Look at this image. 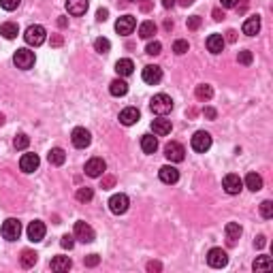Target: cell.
Here are the masks:
<instances>
[{"mask_svg": "<svg viewBox=\"0 0 273 273\" xmlns=\"http://www.w3.org/2000/svg\"><path fill=\"white\" fill-rule=\"evenodd\" d=\"M128 207H130V199L126 197V194H113V197L109 199V209H111V214H115V216H122V214H126Z\"/></svg>", "mask_w": 273, "mask_h": 273, "instance_id": "obj_6", "label": "cell"}, {"mask_svg": "<svg viewBox=\"0 0 273 273\" xmlns=\"http://www.w3.org/2000/svg\"><path fill=\"white\" fill-rule=\"evenodd\" d=\"M220 4L224 9H235V4H237V0H220Z\"/></svg>", "mask_w": 273, "mask_h": 273, "instance_id": "obj_48", "label": "cell"}, {"mask_svg": "<svg viewBox=\"0 0 273 273\" xmlns=\"http://www.w3.org/2000/svg\"><path fill=\"white\" fill-rule=\"evenodd\" d=\"M194 94H197L199 100H211V96H214V88H211L209 83H200V86H197Z\"/></svg>", "mask_w": 273, "mask_h": 273, "instance_id": "obj_33", "label": "cell"}, {"mask_svg": "<svg viewBox=\"0 0 273 273\" xmlns=\"http://www.w3.org/2000/svg\"><path fill=\"white\" fill-rule=\"evenodd\" d=\"M224 41H228V43H235V41H237V32H235V30H228Z\"/></svg>", "mask_w": 273, "mask_h": 273, "instance_id": "obj_49", "label": "cell"}, {"mask_svg": "<svg viewBox=\"0 0 273 273\" xmlns=\"http://www.w3.org/2000/svg\"><path fill=\"white\" fill-rule=\"evenodd\" d=\"M88 7H90L88 0H66V11H69V15H75V18L86 15Z\"/></svg>", "mask_w": 273, "mask_h": 273, "instance_id": "obj_19", "label": "cell"}, {"mask_svg": "<svg viewBox=\"0 0 273 273\" xmlns=\"http://www.w3.org/2000/svg\"><path fill=\"white\" fill-rule=\"evenodd\" d=\"M71 141H73V146H75L77 149H86V147L92 143V135H90V130H86V128L77 126L75 130H73V135H71Z\"/></svg>", "mask_w": 273, "mask_h": 273, "instance_id": "obj_9", "label": "cell"}, {"mask_svg": "<svg viewBox=\"0 0 273 273\" xmlns=\"http://www.w3.org/2000/svg\"><path fill=\"white\" fill-rule=\"evenodd\" d=\"M13 146H15V149H26L28 146H30V137L24 135V132H19V135L13 139Z\"/></svg>", "mask_w": 273, "mask_h": 273, "instance_id": "obj_37", "label": "cell"}, {"mask_svg": "<svg viewBox=\"0 0 273 273\" xmlns=\"http://www.w3.org/2000/svg\"><path fill=\"white\" fill-rule=\"evenodd\" d=\"M203 113H205V118H209V120H216V115H218L216 113V109H211V107H205Z\"/></svg>", "mask_w": 273, "mask_h": 273, "instance_id": "obj_47", "label": "cell"}, {"mask_svg": "<svg viewBox=\"0 0 273 273\" xmlns=\"http://www.w3.org/2000/svg\"><path fill=\"white\" fill-rule=\"evenodd\" d=\"M100 263V256L98 254H90V256H86V267H96Z\"/></svg>", "mask_w": 273, "mask_h": 273, "instance_id": "obj_45", "label": "cell"}, {"mask_svg": "<svg viewBox=\"0 0 273 273\" xmlns=\"http://www.w3.org/2000/svg\"><path fill=\"white\" fill-rule=\"evenodd\" d=\"M75 197H77V200H81V203H90V200L94 199V190H92V188H88V186L79 188Z\"/></svg>", "mask_w": 273, "mask_h": 273, "instance_id": "obj_34", "label": "cell"}, {"mask_svg": "<svg viewBox=\"0 0 273 273\" xmlns=\"http://www.w3.org/2000/svg\"><path fill=\"white\" fill-rule=\"evenodd\" d=\"M47 160H49V164H54V166H62L66 160V152L62 147H54L52 152L47 154Z\"/></svg>", "mask_w": 273, "mask_h": 273, "instance_id": "obj_29", "label": "cell"}, {"mask_svg": "<svg viewBox=\"0 0 273 273\" xmlns=\"http://www.w3.org/2000/svg\"><path fill=\"white\" fill-rule=\"evenodd\" d=\"M75 239H79L83 243H92L94 239H96V233H94V228L88 224V222H75Z\"/></svg>", "mask_w": 273, "mask_h": 273, "instance_id": "obj_7", "label": "cell"}, {"mask_svg": "<svg viewBox=\"0 0 273 273\" xmlns=\"http://www.w3.org/2000/svg\"><path fill=\"white\" fill-rule=\"evenodd\" d=\"M94 49H96L98 54H109V49H111V41L109 38H96V41H94Z\"/></svg>", "mask_w": 273, "mask_h": 273, "instance_id": "obj_36", "label": "cell"}, {"mask_svg": "<svg viewBox=\"0 0 273 273\" xmlns=\"http://www.w3.org/2000/svg\"><path fill=\"white\" fill-rule=\"evenodd\" d=\"M130 2H139V0H130Z\"/></svg>", "mask_w": 273, "mask_h": 273, "instance_id": "obj_59", "label": "cell"}, {"mask_svg": "<svg viewBox=\"0 0 273 273\" xmlns=\"http://www.w3.org/2000/svg\"><path fill=\"white\" fill-rule=\"evenodd\" d=\"M52 45H55V47L62 45V36H54V38H52Z\"/></svg>", "mask_w": 273, "mask_h": 273, "instance_id": "obj_52", "label": "cell"}, {"mask_svg": "<svg viewBox=\"0 0 273 273\" xmlns=\"http://www.w3.org/2000/svg\"><path fill=\"white\" fill-rule=\"evenodd\" d=\"M75 237H71V235H64L62 239H60V246H62L64 250H73V246H75V241H73Z\"/></svg>", "mask_w": 273, "mask_h": 273, "instance_id": "obj_43", "label": "cell"}, {"mask_svg": "<svg viewBox=\"0 0 273 273\" xmlns=\"http://www.w3.org/2000/svg\"><path fill=\"white\" fill-rule=\"evenodd\" d=\"M71 267H73V260L69 256H55V258H52V271H55V273H64Z\"/></svg>", "mask_w": 273, "mask_h": 273, "instance_id": "obj_25", "label": "cell"}, {"mask_svg": "<svg viewBox=\"0 0 273 273\" xmlns=\"http://www.w3.org/2000/svg\"><path fill=\"white\" fill-rule=\"evenodd\" d=\"M164 156H166V160H171V163H182V160L186 158V149H183L182 143L171 141V143L164 146Z\"/></svg>", "mask_w": 273, "mask_h": 273, "instance_id": "obj_8", "label": "cell"}, {"mask_svg": "<svg viewBox=\"0 0 273 273\" xmlns=\"http://www.w3.org/2000/svg\"><path fill=\"white\" fill-rule=\"evenodd\" d=\"M36 252H32V250H24L21 252V256H19V263H21V267L24 269H30V267H35V263H36Z\"/></svg>", "mask_w": 273, "mask_h": 273, "instance_id": "obj_31", "label": "cell"}, {"mask_svg": "<svg viewBox=\"0 0 273 273\" xmlns=\"http://www.w3.org/2000/svg\"><path fill=\"white\" fill-rule=\"evenodd\" d=\"M58 26L64 28V26H66V18H60V19H58Z\"/></svg>", "mask_w": 273, "mask_h": 273, "instance_id": "obj_57", "label": "cell"}, {"mask_svg": "<svg viewBox=\"0 0 273 273\" xmlns=\"http://www.w3.org/2000/svg\"><path fill=\"white\" fill-rule=\"evenodd\" d=\"M156 30H158V28H156L154 21H143V24L139 26V36L147 41V38H152L156 35Z\"/></svg>", "mask_w": 273, "mask_h": 273, "instance_id": "obj_32", "label": "cell"}, {"mask_svg": "<svg viewBox=\"0 0 273 273\" xmlns=\"http://www.w3.org/2000/svg\"><path fill=\"white\" fill-rule=\"evenodd\" d=\"M149 109H152V113L156 115H166L173 111V98L169 96V94H156L152 98V103H149Z\"/></svg>", "mask_w": 273, "mask_h": 273, "instance_id": "obj_1", "label": "cell"}, {"mask_svg": "<svg viewBox=\"0 0 273 273\" xmlns=\"http://www.w3.org/2000/svg\"><path fill=\"white\" fill-rule=\"evenodd\" d=\"M190 146L194 152H199V154H205L207 149L211 147V135L207 130H197L192 135V141H190Z\"/></svg>", "mask_w": 273, "mask_h": 273, "instance_id": "obj_4", "label": "cell"}, {"mask_svg": "<svg viewBox=\"0 0 273 273\" xmlns=\"http://www.w3.org/2000/svg\"><path fill=\"white\" fill-rule=\"evenodd\" d=\"M158 175H160V182L163 183H177L180 182V171H177L173 164H164L163 169L158 171Z\"/></svg>", "mask_w": 273, "mask_h": 273, "instance_id": "obj_18", "label": "cell"}, {"mask_svg": "<svg viewBox=\"0 0 273 273\" xmlns=\"http://www.w3.org/2000/svg\"><path fill=\"white\" fill-rule=\"evenodd\" d=\"M143 81L149 83V86H156V83L163 81V69H160L158 64H147L146 69H143Z\"/></svg>", "mask_w": 273, "mask_h": 273, "instance_id": "obj_15", "label": "cell"}, {"mask_svg": "<svg viewBox=\"0 0 273 273\" xmlns=\"http://www.w3.org/2000/svg\"><path fill=\"white\" fill-rule=\"evenodd\" d=\"M246 188L248 190H252V192H258V190H263V177H260L258 173H248L246 175Z\"/></svg>", "mask_w": 273, "mask_h": 273, "instance_id": "obj_28", "label": "cell"}, {"mask_svg": "<svg viewBox=\"0 0 273 273\" xmlns=\"http://www.w3.org/2000/svg\"><path fill=\"white\" fill-rule=\"evenodd\" d=\"M38 164H41V160H38L36 154H24L19 158V169L24 171V173H35L38 169Z\"/></svg>", "mask_w": 273, "mask_h": 273, "instance_id": "obj_16", "label": "cell"}, {"mask_svg": "<svg viewBox=\"0 0 273 273\" xmlns=\"http://www.w3.org/2000/svg\"><path fill=\"white\" fill-rule=\"evenodd\" d=\"M214 19L216 21H220V19H224V13H222L220 9H214Z\"/></svg>", "mask_w": 273, "mask_h": 273, "instance_id": "obj_51", "label": "cell"}, {"mask_svg": "<svg viewBox=\"0 0 273 273\" xmlns=\"http://www.w3.org/2000/svg\"><path fill=\"white\" fill-rule=\"evenodd\" d=\"M241 30H243V35L246 36H256L260 32V18L258 15H250V18L243 21Z\"/></svg>", "mask_w": 273, "mask_h": 273, "instance_id": "obj_20", "label": "cell"}, {"mask_svg": "<svg viewBox=\"0 0 273 273\" xmlns=\"http://www.w3.org/2000/svg\"><path fill=\"white\" fill-rule=\"evenodd\" d=\"M24 38H26V43H28L30 47H38V45H43V43H45L47 30H45V28H43L41 24L28 26L26 32H24Z\"/></svg>", "mask_w": 273, "mask_h": 273, "instance_id": "obj_2", "label": "cell"}, {"mask_svg": "<svg viewBox=\"0 0 273 273\" xmlns=\"http://www.w3.org/2000/svg\"><path fill=\"white\" fill-rule=\"evenodd\" d=\"M109 92H111V96H126L128 94V83L122 79V77H118V79H113L109 83Z\"/></svg>", "mask_w": 273, "mask_h": 273, "instance_id": "obj_26", "label": "cell"}, {"mask_svg": "<svg viewBox=\"0 0 273 273\" xmlns=\"http://www.w3.org/2000/svg\"><path fill=\"white\" fill-rule=\"evenodd\" d=\"M173 4H175V0H163V7H164V9H171Z\"/></svg>", "mask_w": 273, "mask_h": 273, "instance_id": "obj_53", "label": "cell"}, {"mask_svg": "<svg viewBox=\"0 0 273 273\" xmlns=\"http://www.w3.org/2000/svg\"><path fill=\"white\" fill-rule=\"evenodd\" d=\"M237 60H239V64H243V66H250L252 64V60H254V55L250 49H241V52L237 54Z\"/></svg>", "mask_w": 273, "mask_h": 273, "instance_id": "obj_38", "label": "cell"}, {"mask_svg": "<svg viewBox=\"0 0 273 273\" xmlns=\"http://www.w3.org/2000/svg\"><path fill=\"white\" fill-rule=\"evenodd\" d=\"M45 233H47V228H45V224H43L41 220L30 222V224H28V228H26V235H28V239H30L32 243L43 241V237H45Z\"/></svg>", "mask_w": 273, "mask_h": 273, "instance_id": "obj_12", "label": "cell"}, {"mask_svg": "<svg viewBox=\"0 0 273 273\" xmlns=\"http://www.w3.org/2000/svg\"><path fill=\"white\" fill-rule=\"evenodd\" d=\"M265 239H267L265 235H258V237H256V241H254V246H256V248H265V243H267Z\"/></svg>", "mask_w": 273, "mask_h": 273, "instance_id": "obj_50", "label": "cell"}, {"mask_svg": "<svg viewBox=\"0 0 273 273\" xmlns=\"http://www.w3.org/2000/svg\"><path fill=\"white\" fill-rule=\"evenodd\" d=\"M224 233H226V241H228V246H235L237 243V239L241 237V226L237 224V222H228V224L224 226Z\"/></svg>", "mask_w": 273, "mask_h": 273, "instance_id": "obj_23", "label": "cell"}, {"mask_svg": "<svg viewBox=\"0 0 273 273\" xmlns=\"http://www.w3.org/2000/svg\"><path fill=\"white\" fill-rule=\"evenodd\" d=\"M13 62H15V66H18V69H21V71L32 69V66H35V52H30L28 47H21V49H18V52H15Z\"/></svg>", "mask_w": 273, "mask_h": 273, "instance_id": "obj_3", "label": "cell"}, {"mask_svg": "<svg viewBox=\"0 0 273 273\" xmlns=\"http://www.w3.org/2000/svg\"><path fill=\"white\" fill-rule=\"evenodd\" d=\"M107 171V163L103 158H90L86 163V175L88 177H100Z\"/></svg>", "mask_w": 273, "mask_h": 273, "instance_id": "obj_14", "label": "cell"}, {"mask_svg": "<svg viewBox=\"0 0 273 273\" xmlns=\"http://www.w3.org/2000/svg\"><path fill=\"white\" fill-rule=\"evenodd\" d=\"M177 2H180L182 7H190V4L194 2V0H177Z\"/></svg>", "mask_w": 273, "mask_h": 273, "instance_id": "obj_56", "label": "cell"}, {"mask_svg": "<svg viewBox=\"0 0 273 273\" xmlns=\"http://www.w3.org/2000/svg\"><path fill=\"white\" fill-rule=\"evenodd\" d=\"M141 149L146 154H156V149H158V139L154 135H143L141 137Z\"/></svg>", "mask_w": 273, "mask_h": 273, "instance_id": "obj_30", "label": "cell"}, {"mask_svg": "<svg viewBox=\"0 0 273 273\" xmlns=\"http://www.w3.org/2000/svg\"><path fill=\"white\" fill-rule=\"evenodd\" d=\"M147 269H149V271H158V269H160V263H149Z\"/></svg>", "mask_w": 273, "mask_h": 273, "instance_id": "obj_54", "label": "cell"}, {"mask_svg": "<svg viewBox=\"0 0 273 273\" xmlns=\"http://www.w3.org/2000/svg\"><path fill=\"white\" fill-rule=\"evenodd\" d=\"M260 216H263L265 220L273 218V203L271 200H263V203H260Z\"/></svg>", "mask_w": 273, "mask_h": 273, "instance_id": "obj_39", "label": "cell"}, {"mask_svg": "<svg viewBox=\"0 0 273 273\" xmlns=\"http://www.w3.org/2000/svg\"><path fill=\"white\" fill-rule=\"evenodd\" d=\"M271 269V258L269 256H260L254 260V271H269Z\"/></svg>", "mask_w": 273, "mask_h": 273, "instance_id": "obj_35", "label": "cell"}, {"mask_svg": "<svg viewBox=\"0 0 273 273\" xmlns=\"http://www.w3.org/2000/svg\"><path fill=\"white\" fill-rule=\"evenodd\" d=\"M199 26H200V18H199V15L188 18V30H199Z\"/></svg>", "mask_w": 273, "mask_h": 273, "instance_id": "obj_44", "label": "cell"}, {"mask_svg": "<svg viewBox=\"0 0 273 273\" xmlns=\"http://www.w3.org/2000/svg\"><path fill=\"white\" fill-rule=\"evenodd\" d=\"M207 263H209V267H214V269H222V267L228 265V254L222 248H211L207 254Z\"/></svg>", "mask_w": 273, "mask_h": 273, "instance_id": "obj_10", "label": "cell"}, {"mask_svg": "<svg viewBox=\"0 0 273 273\" xmlns=\"http://www.w3.org/2000/svg\"><path fill=\"white\" fill-rule=\"evenodd\" d=\"M139 118H141V113H139V109H137V107H126V109L120 113V122H122L124 126L137 124Z\"/></svg>", "mask_w": 273, "mask_h": 273, "instance_id": "obj_21", "label": "cell"}, {"mask_svg": "<svg viewBox=\"0 0 273 273\" xmlns=\"http://www.w3.org/2000/svg\"><path fill=\"white\" fill-rule=\"evenodd\" d=\"M171 128H173V124H171V120H166L164 115H160V118H156L152 122V130L156 137H166L171 132Z\"/></svg>", "mask_w": 273, "mask_h": 273, "instance_id": "obj_17", "label": "cell"}, {"mask_svg": "<svg viewBox=\"0 0 273 273\" xmlns=\"http://www.w3.org/2000/svg\"><path fill=\"white\" fill-rule=\"evenodd\" d=\"M19 235H21V222L15 220V218L4 220V224H2V237L7 239V241H18Z\"/></svg>", "mask_w": 273, "mask_h": 273, "instance_id": "obj_5", "label": "cell"}, {"mask_svg": "<svg viewBox=\"0 0 273 273\" xmlns=\"http://www.w3.org/2000/svg\"><path fill=\"white\" fill-rule=\"evenodd\" d=\"M222 188L226 190V194H239L243 190V180L235 173H228V175H224V180H222Z\"/></svg>", "mask_w": 273, "mask_h": 273, "instance_id": "obj_11", "label": "cell"}, {"mask_svg": "<svg viewBox=\"0 0 273 273\" xmlns=\"http://www.w3.org/2000/svg\"><path fill=\"white\" fill-rule=\"evenodd\" d=\"M21 0H0V7H2L4 11H15L19 7Z\"/></svg>", "mask_w": 273, "mask_h": 273, "instance_id": "obj_42", "label": "cell"}, {"mask_svg": "<svg viewBox=\"0 0 273 273\" xmlns=\"http://www.w3.org/2000/svg\"><path fill=\"white\" fill-rule=\"evenodd\" d=\"M190 49V45H188V41H183V38H180V41H175L173 43V52L177 54V55H183Z\"/></svg>", "mask_w": 273, "mask_h": 273, "instance_id": "obj_40", "label": "cell"}, {"mask_svg": "<svg viewBox=\"0 0 273 273\" xmlns=\"http://www.w3.org/2000/svg\"><path fill=\"white\" fill-rule=\"evenodd\" d=\"M115 73H118L120 77H130L132 73H135V64H132V60L128 58H122L115 62Z\"/></svg>", "mask_w": 273, "mask_h": 273, "instance_id": "obj_24", "label": "cell"}, {"mask_svg": "<svg viewBox=\"0 0 273 273\" xmlns=\"http://www.w3.org/2000/svg\"><path fill=\"white\" fill-rule=\"evenodd\" d=\"M0 35L7 38V41H13V38L19 35V26L13 24V21H4V24L0 26Z\"/></svg>", "mask_w": 273, "mask_h": 273, "instance_id": "obj_27", "label": "cell"}, {"mask_svg": "<svg viewBox=\"0 0 273 273\" xmlns=\"http://www.w3.org/2000/svg\"><path fill=\"white\" fill-rule=\"evenodd\" d=\"M2 124H4V115L0 113V126H2Z\"/></svg>", "mask_w": 273, "mask_h": 273, "instance_id": "obj_58", "label": "cell"}, {"mask_svg": "<svg viewBox=\"0 0 273 273\" xmlns=\"http://www.w3.org/2000/svg\"><path fill=\"white\" fill-rule=\"evenodd\" d=\"M224 45H226V41H224V36H222V35H209V36H207V49H209V52L214 54V55L222 54Z\"/></svg>", "mask_w": 273, "mask_h": 273, "instance_id": "obj_22", "label": "cell"}, {"mask_svg": "<svg viewBox=\"0 0 273 273\" xmlns=\"http://www.w3.org/2000/svg\"><path fill=\"white\" fill-rule=\"evenodd\" d=\"M160 52H163V43H160V41H152V43H149V45L146 47V54H147V55H158Z\"/></svg>", "mask_w": 273, "mask_h": 273, "instance_id": "obj_41", "label": "cell"}, {"mask_svg": "<svg viewBox=\"0 0 273 273\" xmlns=\"http://www.w3.org/2000/svg\"><path fill=\"white\" fill-rule=\"evenodd\" d=\"M137 28V19L132 18V15H122V18L115 21V32L122 36H128L132 35V30Z\"/></svg>", "mask_w": 273, "mask_h": 273, "instance_id": "obj_13", "label": "cell"}, {"mask_svg": "<svg viewBox=\"0 0 273 273\" xmlns=\"http://www.w3.org/2000/svg\"><path fill=\"white\" fill-rule=\"evenodd\" d=\"M107 18H109V11L107 9H98L96 11V19L98 21H107Z\"/></svg>", "mask_w": 273, "mask_h": 273, "instance_id": "obj_46", "label": "cell"}, {"mask_svg": "<svg viewBox=\"0 0 273 273\" xmlns=\"http://www.w3.org/2000/svg\"><path fill=\"white\" fill-rule=\"evenodd\" d=\"M111 186H113V177H109V180L103 182V188H111Z\"/></svg>", "mask_w": 273, "mask_h": 273, "instance_id": "obj_55", "label": "cell"}]
</instances>
